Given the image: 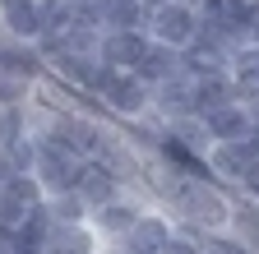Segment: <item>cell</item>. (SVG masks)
<instances>
[{"instance_id":"cell-15","label":"cell","mask_w":259,"mask_h":254,"mask_svg":"<svg viewBox=\"0 0 259 254\" xmlns=\"http://www.w3.org/2000/svg\"><path fill=\"white\" fill-rule=\"evenodd\" d=\"M208 254H245V249L232 245V240H218V245H208Z\"/></svg>"},{"instance_id":"cell-18","label":"cell","mask_w":259,"mask_h":254,"mask_svg":"<svg viewBox=\"0 0 259 254\" xmlns=\"http://www.w3.org/2000/svg\"><path fill=\"white\" fill-rule=\"evenodd\" d=\"M74 5H88V0H74Z\"/></svg>"},{"instance_id":"cell-12","label":"cell","mask_w":259,"mask_h":254,"mask_svg":"<svg viewBox=\"0 0 259 254\" xmlns=\"http://www.w3.org/2000/svg\"><path fill=\"white\" fill-rule=\"evenodd\" d=\"M47 213L65 227H74V222H88V204L79 189H60V194H47Z\"/></svg>"},{"instance_id":"cell-16","label":"cell","mask_w":259,"mask_h":254,"mask_svg":"<svg viewBox=\"0 0 259 254\" xmlns=\"http://www.w3.org/2000/svg\"><path fill=\"white\" fill-rule=\"evenodd\" d=\"M199 10L208 14V10H227V0H199Z\"/></svg>"},{"instance_id":"cell-7","label":"cell","mask_w":259,"mask_h":254,"mask_svg":"<svg viewBox=\"0 0 259 254\" xmlns=\"http://www.w3.org/2000/svg\"><path fill=\"white\" fill-rule=\"evenodd\" d=\"M135 74H139L144 83H162V79H171V74H185L181 51H176V46H167V42H148V46H144V56L135 60Z\"/></svg>"},{"instance_id":"cell-2","label":"cell","mask_w":259,"mask_h":254,"mask_svg":"<svg viewBox=\"0 0 259 254\" xmlns=\"http://www.w3.org/2000/svg\"><path fill=\"white\" fill-rule=\"evenodd\" d=\"M194 33H199V19L185 0H167V5L153 10V37L167 42V46H194Z\"/></svg>"},{"instance_id":"cell-13","label":"cell","mask_w":259,"mask_h":254,"mask_svg":"<svg viewBox=\"0 0 259 254\" xmlns=\"http://www.w3.org/2000/svg\"><path fill=\"white\" fill-rule=\"evenodd\" d=\"M254 162V153L245 148V139L241 143H232V139H222V148L213 153V167L222 171V176H245V167Z\"/></svg>"},{"instance_id":"cell-17","label":"cell","mask_w":259,"mask_h":254,"mask_svg":"<svg viewBox=\"0 0 259 254\" xmlns=\"http://www.w3.org/2000/svg\"><path fill=\"white\" fill-rule=\"evenodd\" d=\"M157 5H167V0H144V10H157Z\"/></svg>"},{"instance_id":"cell-11","label":"cell","mask_w":259,"mask_h":254,"mask_svg":"<svg viewBox=\"0 0 259 254\" xmlns=\"http://www.w3.org/2000/svg\"><path fill=\"white\" fill-rule=\"evenodd\" d=\"M204 134L213 139H245L250 134V116L232 102H222V107H208L204 111Z\"/></svg>"},{"instance_id":"cell-4","label":"cell","mask_w":259,"mask_h":254,"mask_svg":"<svg viewBox=\"0 0 259 254\" xmlns=\"http://www.w3.org/2000/svg\"><path fill=\"white\" fill-rule=\"evenodd\" d=\"M74 189L83 194V204H88V208H97V204H107V199H116V194H120V176L102 162V157H83Z\"/></svg>"},{"instance_id":"cell-3","label":"cell","mask_w":259,"mask_h":254,"mask_svg":"<svg viewBox=\"0 0 259 254\" xmlns=\"http://www.w3.org/2000/svg\"><path fill=\"white\" fill-rule=\"evenodd\" d=\"M171 204L185 208V217H194V222H222V217H227L222 194H213V189H208L199 176L176 180V185H171Z\"/></svg>"},{"instance_id":"cell-19","label":"cell","mask_w":259,"mask_h":254,"mask_svg":"<svg viewBox=\"0 0 259 254\" xmlns=\"http://www.w3.org/2000/svg\"><path fill=\"white\" fill-rule=\"evenodd\" d=\"M0 180H5V171H0Z\"/></svg>"},{"instance_id":"cell-9","label":"cell","mask_w":259,"mask_h":254,"mask_svg":"<svg viewBox=\"0 0 259 254\" xmlns=\"http://www.w3.org/2000/svg\"><path fill=\"white\" fill-rule=\"evenodd\" d=\"M0 23L10 28L14 42H37V33H42L37 0H0Z\"/></svg>"},{"instance_id":"cell-1","label":"cell","mask_w":259,"mask_h":254,"mask_svg":"<svg viewBox=\"0 0 259 254\" xmlns=\"http://www.w3.org/2000/svg\"><path fill=\"white\" fill-rule=\"evenodd\" d=\"M79 167H83V157H74L70 148H60V143H51V139H42V134H37V157H32V176H37L42 194H60V189H74Z\"/></svg>"},{"instance_id":"cell-5","label":"cell","mask_w":259,"mask_h":254,"mask_svg":"<svg viewBox=\"0 0 259 254\" xmlns=\"http://www.w3.org/2000/svg\"><path fill=\"white\" fill-rule=\"evenodd\" d=\"M144 46H148V37L139 33V28H107L102 42H97V56H102L107 65H116V70H135V60L144 56Z\"/></svg>"},{"instance_id":"cell-10","label":"cell","mask_w":259,"mask_h":254,"mask_svg":"<svg viewBox=\"0 0 259 254\" xmlns=\"http://www.w3.org/2000/svg\"><path fill=\"white\" fill-rule=\"evenodd\" d=\"M167 222L157 217H135V227H130L120 240H125V254H162L167 249Z\"/></svg>"},{"instance_id":"cell-8","label":"cell","mask_w":259,"mask_h":254,"mask_svg":"<svg viewBox=\"0 0 259 254\" xmlns=\"http://www.w3.org/2000/svg\"><path fill=\"white\" fill-rule=\"evenodd\" d=\"M135 217H139V208L125 204L120 194L107 199V204H97V208H88V222H93L97 236H125L130 227H135Z\"/></svg>"},{"instance_id":"cell-6","label":"cell","mask_w":259,"mask_h":254,"mask_svg":"<svg viewBox=\"0 0 259 254\" xmlns=\"http://www.w3.org/2000/svg\"><path fill=\"white\" fill-rule=\"evenodd\" d=\"M97 97H107V107H111V111H120V116H139V111L148 107V83H144L139 74L116 70V74L107 79V88L97 92Z\"/></svg>"},{"instance_id":"cell-14","label":"cell","mask_w":259,"mask_h":254,"mask_svg":"<svg viewBox=\"0 0 259 254\" xmlns=\"http://www.w3.org/2000/svg\"><path fill=\"white\" fill-rule=\"evenodd\" d=\"M28 130V111L23 102H0V148H5L10 139H19Z\"/></svg>"}]
</instances>
